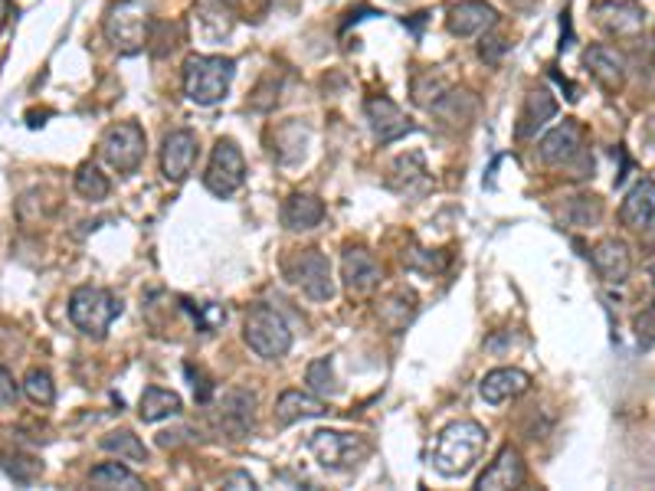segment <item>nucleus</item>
Masks as SVG:
<instances>
[{"label": "nucleus", "instance_id": "dca6fc26", "mask_svg": "<svg viewBox=\"0 0 655 491\" xmlns=\"http://www.w3.org/2000/svg\"><path fill=\"white\" fill-rule=\"evenodd\" d=\"M590 263H593L596 276L603 282H610V285H623V282L630 279V273H633L630 246H626L623 239H616V236L596 243V246L590 249Z\"/></svg>", "mask_w": 655, "mask_h": 491}, {"label": "nucleus", "instance_id": "f3484780", "mask_svg": "<svg viewBox=\"0 0 655 491\" xmlns=\"http://www.w3.org/2000/svg\"><path fill=\"white\" fill-rule=\"evenodd\" d=\"M620 219L633 233H655V181L643 177L623 201Z\"/></svg>", "mask_w": 655, "mask_h": 491}, {"label": "nucleus", "instance_id": "1a4fd4ad", "mask_svg": "<svg viewBox=\"0 0 655 491\" xmlns=\"http://www.w3.org/2000/svg\"><path fill=\"white\" fill-rule=\"evenodd\" d=\"M102 157L119 171V174H135L145 157V132L135 122H119L105 132L102 139Z\"/></svg>", "mask_w": 655, "mask_h": 491}, {"label": "nucleus", "instance_id": "72a5a7b5", "mask_svg": "<svg viewBox=\"0 0 655 491\" xmlns=\"http://www.w3.org/2000/svg\"><path fill=\"white\" fill-rule=\"evenodd\" d=\"M197 20H201V27H204L207 37H223V33H229V27H233L229 13L219 7L217 0H201V3H197Z\"/></svg>", "mask_w": 655, "mask_h": 491}, {"label": "nucleus", "instance_id": "9b49d317", "mask_svg": "<svg viewBox=\"0 0 655 491\" xmlns=\"http://www.w3.org/2000/svg\"><path fill=\"white\" fill-rule=\"evenodd\" d=\"M387 187H390L393 194L407 197V201L427 197V194L433 191V177H430V171H427L423 154H420V151H410V154L397 157L393 167H390V174H387Z\"/></svg>", "mask_w": 655, "mask_h": 491}, {"label": "nucleus", "instance_id": "aec40b11", "mask_svg": "<svg viewBox=\"0 0 655 491\" xmlns=\"http://www.w3.org/2000/svg\"><path fill=\"white\" fill-rule=\"evenodd\" d=\"M380 263L373 259V253L365 249V246H348L345 249V259H341V279H345V288L351 295H367L377 282H380Z\"/></svg>", "mask_w": 655, "mask_h": 491}, {"label": "nucleus", "instance_id": "f704fd0d", "mask_svg": "<svg viewBox=\"0 0 655 491\" xmlns=\"http://www.w3.org/2000/svg\"><path fill=\"white\" fill-rule=\"evenodd\" d=\"M446 92H449V82L442 75H433V72H427L413 82V102L427 105V109H433Z\"/></svg>", "mask_w": 655, "mask_h": 491}, {"label": "nucleus", "instance_id": "6e6552de", "mask_svg": "<svg viewBox=\"0 0 655 491\" xmlns=\"http://www.w3.org/2000/svg\"><path fill=\"white\" fill-rule=\"evenodd\" d=\"M204 184H207V191L214 197H219V201L233 197L246 184V161H243V151L236 147V141L219 139L214 144V154H211Z\"/></svg>", "mask_w": 655, "mask_h": 491}, {"label": "nucleus", "instance_id": "0eeeda50", "mask_svg": "<svg viewBox=\"0 0 655 491\" xmlns=\"http://www.w3.org/2000/svg\"><path fill=\"white\" fill-rule=\"evenodd\" d=\"M286 279L301 288L311 301H328L335 295V279H331V263L325 253L318 249H301V253H291L283 266Z\"/></svg>", "mask_w": 655, "mask_h": 491}, {"label": "nucleus", "instance_id": "a211bd4d", "mask_svg": "<svg viewBox=\"0 0 655 491\" xmlns=\"http://www.w3.org/2000/svg\"><path fill=\"white\" fill-rule=\"evenodd\" d=\"M583 67L590 70V75L606 89V92H620L626 82V60L616 47L596 43L583 53Z\"/></svg>", "mask_w": 655, "mask_h": 491}, {"label": "nucleus", "instance_id": "a19ab883", "mask_svg": "<svg viewBox=\"0 0 655 491\" xmlns=\"http://www.w3.org/2000/svg\"><path fill=\"white\" fill-rule=\"evenodd\" d=\"M649 276H653V288H655V266H653V269H649Z\"/></svg>", "mask_w": 655, "mask_h": 491}, {"label": "nucleus", "instance_id": "f03ea898", "mask_svg": "<svg viewBox=\"0 0 655 491\" xmlns=\"http://www.w3.org/2000/svg\"><path fill=\"white\" fill-rule=\"evenodd\" d=\"M122 315V298L99 285H79L70 295V321L92 341L109 335V325Z\"/></svg>", "mask_w": 655, "mask_h": 491}, {"label": "nucleus", "instance_id": "ddd939ff", "mask_svg": "<svg viewBox=\"0 0 655 491\" xmlns=\"http://www.w3.org/2000/svg\"><path fill=\"white\" fill-rule=\"evenodd\" d=\"M194 161H197V135L187 132V129H177L164 139V147H161V171L171 184H181L187 181V174L194 171Z\"/></svg>", "mask_w": 655, "mask_h": 491}, {"label": "nucleus", "instance_id": "6ab92c4d", "mask_svg": "<svg viewBox=\"0 0 655 491\" xmlns=\"http://www.w3.org/2000/svg\"><path fill=\"white\" fill-rule=\"evenodd\" d=\"M524 479H528V472H524V459H521V452L514 449V446H505L495 459H492V466L482 472V479H479V491H505V489H521L524 485Z\"/></svg>", "mask_w": 655, "mask_h": 491}, {"label": "nucleus", "instance_id": "ea45409f", "mask_svg": "<svg viewBox=\"0 0 655 491\" xmlns=\"http://www.w3.org/2000/svg\"><path fill=\"white\" fill-rule=\"evenodd\" d=\"M646 144H649V147L655 151V119L649 122V125H646Z\"/></svg>", "mask_w": 655, "mask_h": 491}, {"label": "nucleus", "instance_id": "cd10ccee", "mask_svg": "<svg viewBox=\"0 0 655 491\" xmlns=\"http://www.w3.org/2000/svg\"><path fill=\"white\" fill-rule=\"evenodd\" d=\"M89 482L95 489H145L142 479L132 469H125L122 462H102V466H95L92 475H89Z\"/></svg>", "mask_w": 655, "mask_h": 491}, {"label": "nucleus", "instance_id": "423d86ee", "mask_svg": "<svg viewBox=\"0 0 655 491\" xmlns=\"http://www.w3.org/2000/svg\"><path fill=\"white\" fill-rule=\"evenodd\" d=\"M102 30L109 37V43L132 57V53H142L147 43H151V20H147V10L139 3V0H119L109 7L105 20H102Z\"/></svg>", "mask_w": 655, "mask_h": 491}, {"label": "nucleus", "instance_id": "39448f33", "mask_svg": "<svg viewBox=\"0 0 655 491\" xmlns=\"http://www.w3.org/2000/svg\"><path fill=\"white\" fill-rule=\"evenodd\" d=\"M308 452L318 459L321 469L328 472H351L370 456V442L355 432H338V429H315L308 436Z\"/></svg>", "mask_w": 655, "mask_h": 491}, {"label": "nucleus", "instance_id": "20e7f679", "mask_svg": "<svg viewBox=\"0 0 655 491\" xmlns=\"http://www.w3.org/2000/svg\"><path fill=\"white\" fill-rule=\"evenodd\" d=\"M243 338L249 351L259 354L263 360H279L291 348V331L286 318L269 305H249L243 318Z\"/></svg>", "mask_w": 655, "mask_h": 491}, {"label": "nucleus", "instance_id": "393cba45", "mask_svg": "<svg viewBox=\"0 0 655 491\" xmlns=\"http://www.w3.org/2000/svg\"><path fill=\"white\" fill-rule=\"evenodd\" d=\"M557 115V102L547 89H538L528 95L524 112H521V125H518V139H531L544 122H551Z\"/></svg>", "mask_w": 655, "mask_h": 491}, {"label": "nucleus", "instance_id": "e433bc0d", "mask_svg": "<svg viewBox=\"0 0 655 491\" xmlns=\"http://www.w3.org/2000/svg\"><path fill=\"white\" fill-rule=\"evenodd\" d=\"M17 397H20L17 380H13V374L0 364V407H13V403H17Z\"/></svg>", "mask_w": 655, "mask_h": 491}, {"label": "nucleus", "instance_id": "c9c22d12", "mask_svg": "<svg viewBox=\"0 0 655 491\" xmlns=\"http://www.w3.org/2000/svg\"><path fill=\"white\" fill-rule=\"evenodd\" d=\"M636 335H639V345L643 348H653L655 345V305L646 308L639 318H636Z\"/></svg>", "mask_w": 655, "mask_h": 491}, {"label": "nucleus", "instance_id": "4468645a", "mask_svg": "<svg viewBox=\"0 0 655 491\" xmlns=\"http://www.w3.org/2000/svg\"><path fill=\"white\" fill-rule=\"evenodd\" d=\"M495 23H499V13H495V7L485 3V0H459V3L449 10V33L459 37V40L482 37V33H489Z\"/></svg>", "mask_w": 655, "mask_h": 491}, {"label": "nucleus", "instance_id": "7ed1b4c3", "mask_svg": "<svg viewBox=\"0 0 655 491\" xmlns=\"http://www.w3.org/2000/svg\"><path fill=\"white\" fill-rule=\"evenodd\" d=\"M236 63L229 57H191L184 63V95L197 105H217L226 99Z\"/></svg>", "mask_w": 655, "mask_h": 491}, {"label": "nucleus", "instance_id": "7c9ffc66", "mask_svg": "<svg viewBox=\"0 0 655 491\" xmlns=\"http://www.w3.org/2000/svg\"><path fill=\"white\" fill-rule=\"evenodd\" d=\"M0 466L3 472L17 482V485H33L40 475H43V462L27 456V452H3L0 456Z\"/></svg>", "mask_w": 655, "mask_h": 491}, {"label": "nucleus", "instance_id": "bb28decb", "mask_svg": "<svg viewBox=\"0 0 655 491\" xmlns=\"http://www.w3.org/2000/svg\"><path fill=\"white\" fill-rule=\"evenodd\" d=\"M377 315H380V321H383L390 331H403V328L413 321V315H417V295H413L410 288H397L390 298L380 301Z\"/></svg>", "mask_w": 655, "mask_h": 491}, {"label": "nucleus", "instance_id": "a878e982", "mask_svg": "<svg viewBox=\"0 0 655 491\" xmlns=\"http://www.w3.org/2000/svg\"><path fill=\"white\" fill-rule=\"evenodd\" d=\"M181 410H184V400L174 390H164V387H147L145 393H142V403H139V417L145 422L181 417Z\"/></svg>", "mask_w": 655, "mask_h": 491}, {"label": "nucleus", "instance_id": "c85d7f7f", "mask_svg": "<svg viewBox=\"0 0 655 491\" xmlns=\"http://www.w3.org/2000/svg\"><path fill=\"white\" fill-rule=\"evenodd\" d=\"M102 449L119 456L122 462H147L145 442L132 432V429H115L102 439Z\"/></svg>", "mask_w": 655, "mask_h": 491}, {"label": "nucleus", "instance_id": "c756f323", "mask_svg": "<svg viewBox=\"0 0 655 491\" xmlns=\"http://www.w3.org/2000/svg\"><path fill=\"white\" fill-rule=\"evenodd\" d=\"M305 383H308V390L315 393V397H335L341 387H338V377H335V364H331V357H318V360H311L308 364V370H305Z\"/></svg>", "mask_w": 655, "mask_h": 491}, {"label": "nucleus", "instance_id": "2f4dec72", "mask_svg": "<svg viewBox=\"0 0 655 491\" xmlns=\"http://www.w3.org/2000/svg\"><path fill=\"white\" fill-rule=\"evenodd\" d=\"M109 191H112V184H109V177H105L95 164H82V167L75 171V194H79V197L99 204V201L109 197Z\"/></svg>", "mask_w": 655, "mask_h": 491}, {"label": "nucleus", "instance_id": "5701e85b", "mask_svg": "<svg viewBox=\"0 0 655 491\" xmlns=\"http://www.w3.org/2000/svg\"><path fill=\"white\" fill-rule=\"evenodd\" d=\"M328 407L321 397H315L311 390H286L279 400H276V422L279 426H291L298 420H311V417H325Z\"/></svg>", "mask_w": 655, "mask_h": 491}, {"label": "nucleus", "instance_id": "4be33fe9", "mask_svg": "<svg viewBox=\"0 0 655 491\" xmlns=\"http://www.w3.org/2000/svg\"><path fill=\"white\" fill-rule=\"evenodd\" d=\"M600 27L613 37H636L643 30V10L633 0H610L596 7Z\"/></svg>", "mask_w": 655, "mask_h": 491}, {"label": "nucleus", "instance_id": "9d476101", "mask_svg": "<svg viewBox=\"0 0 655 491\" xmlns=\"http://www.w3.org/2000/svg\"><path fill=\"white\" fill-rule=\"evenodd\" d=\"M538 154L547 167H574V164H586V141H583V129L577 122H564L557 129H551L541 144Z\"/></svg>", "mask_w": 655, "mask_h": 491}, {"label": "nucleus", "instance_id": "58836bf2", "mask_svg": "<svg viewBox=\"0 0 655 491\" xmlns=\"http://www.w3.org/2000/svg\"><path fill=\"white\" fill-rule=\"evenodd\" d=\"M10 10H13V7H10V0H0V30L7 27V17H10Z\"/></svg>", "mask_w": 655, "mask_h": 491}, {"label": "nucleus", "instance_id": "473e14b6", "mask_svg": "<svg viewBox=\"0 0 655 491\" xmlns=\"http://www.w3.org/2000/svg\"><path fill=\"white\" fill-rule=\"evenodd\" d=\"M23 393H27L37 407H53V400H57V387H53L50 370L33 367V370L23 377Z\"/></svg>", "mask_w": 655, "mask_h": 491}, {"label": "nucleus", "instance_id": "f8f14e48", "mask_svg": "<svg viewBox=\"0 0 655 491\" xmlns=\"http://www.w3.org/2000/svg\"><path fill=\"white\" fill-rule=\"evenodd\" d=\"M365 112L367 122H370V132H373V139L380 141V144H393V141H400L403 135L413 132V122H410V119L400 112V105L390 102L387 95L367 99Z\"/></svg>", "mask_w": 655, "mask_h": 491}, {"label": "nucleus", "instance_id": "f257e3e1", "mask_svg": "<svg viewBox=\"0 0 655 491\" xmlns=\"http://www.w3.org/2000/svg\"><path fill=\"white\" fill-rule=\"evenodd\" d=\"M485 446H489L485 426H479L475 420L449 422L430 449V466L446 479H459L479 466V459L485 456Z\"/></svg>", "mask_w": 655, "mask_h": 491}, {"label": "nucleus", "instance_id": "b1692460", "mask_svg": "<svg viewBox=\"0 0 655 491\" xmlns=\"http://www.w3.org/2000/svg\"><path fill=\"white\" fill-rule=\"evenodd\" d=\"M325 219V204L311 194H289L283 204V226L286 229H315Z\"/></svg>", "mask_w": 655, "mask_h": 491}, {"label": "nucleus", "instance_id": "412c9836", "mask_svg": "<svg viewBox=\"0 0 655 491\" xmlns=\"http://www.w3.org/2000/svg\"><path fill=\"white\" fill-rule=\"evenodd\" d=\"M528 387H531V377L524 370H518V367H495V370H489L482 377L479 393H482L485 403L499 407L505 400H514V397L528 393Z\"/></svg>", "mask_w": 655, "mask_h": 491}, {"label": "nucleus", "instance_id": "2eb2a0df", "mask_svg": "<svg viewBox=\"0 0 655 491\" xmlns=\"http://www.w3.org/2000/svg\"><path fill=\"white\" fill-rule=\"evenodd\" d=\"M256 426V397L249 390H229L219 400V429L229 439H246Z\"/></svg>", "mask_w": 655, "mask_h": 491}, {"label": "nucleus", "instance_id": "4c0bfd02", "mask_svg": "<svg viewBox=\"0 0 655 491\" xmlns=\"http://www.w3.org/2000/svg\"><path fill=\"white\" fill-rule=\"evenodd\" d=\"M223 489H256V482H253L246 472H229V475L223 479Z\"/></svg>", "mask_w": 655, "mask_h": 491}]
</instances>
